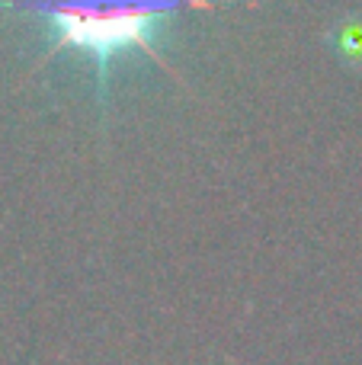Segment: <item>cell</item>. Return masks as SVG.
Masks as SVG:
<instances>
[{
  "instance_id": "obj_1",
  "label": "cell",
  "mask_w": 362,
  "mask_h": 365,
  "mask_svg": "<svg viewBox=\"0 0 362 365\" xmlns=\"http://www.w3.org/2000/svg\"><path fill=\"white\" fill-rule=\"evenodd\" d=\"M10 6L36 10L55 19L58 38L48 48V55H58L64 48L90 51L103 83L109 58L119 48H141L160 68H167L148 38V26L164 13L186 10V6L209 10L212 4L209 0H13Z\"/></svg>"
}]
</instances>
